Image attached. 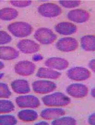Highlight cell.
<instances>
[{
	"label": "cell",
	"instance_id": "cell-1",
	"mask_svg": "<svg viewBox=\"0 0 95 125\" xmlns=\"http://www.w3.org/2000/svg\"><path fill=\"white\" fill-rule=\"evenodd\" d=\"M43 104L48 106H63L68 105L70 99L61 92H56L48 95L42 98Z\"/></svg>",
	"mask_w": 95,
	"mask_h": 125
},
{
	"label": "cell",
	"instance_id": "cell-2",
	"mask_svg": "<svg viewBox=\"0 0 95 125\" xmlns=\"http://www.w3.org/2000/svg\"><path fill=\"white\" fill-rule=\"evenodd\" d=\"M9 31L15 36L24 37L29 36L32 32L33 28L28 23L16 22L9 25Z\"/></svg>",
	"mask_w": 95,
	"mask_h": 125
},
{
	"label": "cell",
	"instance_id": "cell-3",
	"mask_svg": "<svg viewBox=\"0 0 95 125\" xmlns=\"http://www.w3.org/2000/svg\"><path fill=\"white\" fill-rule=\"evenodd\" d=\"M35 38L43 45L49 44L56 40L57 36L50 29L41 28L38 29L34 35Z\"/></svg>",
	"mask_w": 95,
	"mask_h": 125
},
{
	"label": "cell",
	"instance_id": "cell-4",
	"mask_svg": "<svg viewBox=\"0 0 95 125\" xmlns=\"http://www.w3.org/2000/svg\"><path fill=\"white\" fill-rule=\"evenodd\" d=\"M38 12L43 17L53 18L59 15L62 13V9L57 5L51 3H47L40 5L38 8Z\"/></svg>",
	"mask_w": 95,
	"mask_h": 125
},
{
	"label": "cell",
	"instance_id": "cell-5",
	"mask_svg": "<svg viewBox=\"0 0 95 125\" xmlns=\"http://www.w3.org/2000/svg\"><path fill=\"white\" fill-rule=\"evenodd\" d=\"M78 41L72 37L62 38L57 41L56 47L57 49L64 52H68L75 51L78 48Z\"/></svg>",
	"mask_w": 95,
	"mask_h": 125
},
{
	"label": "cell",
	"instance_id": "cell-6",
	"mask_svg": "<svg viewBox=\"0 0 95 125\" xmlns=\"http://www.w3.org/2000/svg\"><path fill=\"white\" fill-rule=\"evenodd\" d=\"M18 106L21 108H35L39 107L40 102L37 97L33 95L21 96L16 99Z\"/></svg>",
	"mask_w": 95,
	"mask_h": 125
},
{
	"label": "cell",
	"instance_id": "cell-7",
	"mask_svg": "<svg viewBox=\"0 0 95 125\" xmlns=\"http://www.w3.org/2000/svg\"><path fill=\"white\" fill-rule=\"evenodd\" d=\"M68 77L72 80L83 81L88 79L91 76V73L89 70L81 67H76L68 70Z\"/></svg>",
	"mask_w": 95,
	"mask_h": 125
},
{
	"label": "cell",
	"instance_id": "cell-8",
	"mask_svg": "<svg viewBox=\"0 0 95 125\" xmlns=\"http://www.w3.org/2000/svg\"><path fill=\"white\" fill-rule=\"evenodd\" d=\"M33 90L36 93L46 94L53 91L56 88L55 83L50 81L40 80L36 81L32 83Z\"/></svg>",
	"mask_w": 95,
	"mask_h": 125
},
{
	"label": "cell",
	"instance_id": "cell-9",
	"mask_svg": "<svg viewBox=\"0 0 95 125\" xmlns=\"http://www.w3.org/2000/svg\"><path fill=\"white\" fill-rule=\"evenodd\" d=\"M36 65L32 62L22 61L18 62L15 66V72L23 76H30L34 72Z\"/></svg>",
	"mask_w": 95,
	"mask_h": 125
},
{
	"label": "cell",
	"instance_id": "cell-10",
	"mask_svg": "<svg viewBox=\"0 0 95 125\" xmlns=\"http://www.w3.org/2000/svg\"><path fill=\"white\" fill-rule=\"evenodd\" d=\"M68 95L75 98H82L87 95L88 89L87 86L80 83H74L66 88Z\"/></svg>",
	"mask_w": 95,
	"mask_h": 125
},
{
	"label": "cell",
	"instance_id": "cell-11",
	"mask_svg": "<svg viewBox=\"0 0 95 125\" xmlns=\"http://www.w3.org/2000/svg\"><path fill=\"white\" fill-rule=\"evenodd\" d=\"M18 48L25 54H32L39 51L40 46L36 42L29 39H23L18 43Z\"/></svg>",
	"mask_w": 95,
	"mask_h": 125
},
{
	"label": "cell",
	"instance_id": "cell-12",
	"mask_svg": "<svg viewBox=\"0 0 95 125\" xmlns=\"http://www.w3.org/2000/svg\"><path fill=\"white\" fill-rule=\"evenodd\" d=\"M68 18L70 20L77 23H83L89 19L90 14L86 10L76 9L69 11L67 14Z\"/></svg>",
	"mask_w": 95,
	"mask_h": 125
},
{
	"label": "cell",
	"instance_id": "cell-13",
	"mask_svg": "<svg viewBox=\"0 0 95 125\" xmlns=\"http://www.w3.org/2000/svg\"><path fill=\"white\" fill-rule=\"evenodd\" d=\"M46 66L59 70H65L68 67L69 62L67 60L59 57L51 58L45 62Z\"/></svg>",
	"mask_w": 95,
	"mask_h": 125
},
{
	"label": "cell",
	"instance_id": "cell-14",
	"mask_svg": "<svg viewBox=\"0 0 95 125\" xmlns=\"http://www.w3.org/2000/svg\"><path fill=\"white\" fill-rule=\"evenodd\" d=\"M56 31L59 34L63 35H69L75 33L77 27L74 24L64 22L57 24L55 28Z\"/></svg>",
	"mask_w": 95,
	"mask_h": 125
},
{
	"label": "cell",
	"instance_id": "cell-15",
	"mask_svg": "<svg viewBox=\"0 0 95 125\" xmlns=\"http://www.w3.org/2000/svg\"><path fill=\"white\" fill-rule=\"evenodd\" d=\"M11 87L13 91L18 94H26L30 92L29 85L28 81L18 79L11 83Z\"/></svg>",
	"mask_w": 95,
	"mask_h": 125
},
{
	"label": "cell",
	"instance_id": "cell-16",
	"mask_svg": "<svg viewBox=\"0 0 95 125\" xmlns=\"http://www.w3.org/2000/svg\"><path fill=\"white\" fill-rule=\"evenodd\" d=\"M19 55V52L12 47H0V59L4 60H13L18 57Z\"/></svg>",
	"mask_w": 95,
	"mask_h": 125
},
{
	"label": "cell",
	"instance_id": "cell-17",
	"mask_svg": "<svg viewBox=\"0 0 95 125\" xmlns=\"http://www.w3.org/2000/svg\"><path fill=\"white\" fill-rule=\"evenodd\" d=\"M65 113V111L62 109L48 108L42 111L40 116L44 119L51 120L64 115Z\"/></svg>",
	"mask_w": 95,
	"mask_h": 125
},
{
	"label": "cell",
	"instance_id": "cell-18",
	"mask_svg": "<svg viewBox=\"0 0 95 125\" xmlns=\"http://www.w3.org/2000/svg\"><path fill=\"white\" fill-rule=\"evenodd\" d=\"M61 73L50 69L42 67L39 69L37 73V77L41 78H46L56 79L61 76Z\"/></svg>",
	"mask_w": 95,
	"mask_h": 125
},
{
	"label": "cell",
	"instance_id": "cell-19",
	"mask_svg": "<svg viewBox=\"0 0 95 125\" xmlns=\"http://www.w3.org/2000/svg\"><path fill=\"white\" fill-rule=\"evenodd\" d=\"M95 39L94 35H86L81 37V43L82 48L86 51H94Z\"/></svg>",
	"mask_w": 95,
	"mask_h": 125
},
{
	"label": "cell",
	"instance_id": "cell-20",
	"mask_svg": "<svg viewBox=\"0 0 95 125\" xmlns=\"http://www.w3.org/2000/svg\"><path fill=\"white\" fill-rule=\"evenodd\" d=\"M18 116L19 119L25 122L35 121L38 117V113L35 111L26 109L19 112Z\"/></svg>",
	"mask_w": 95,
	"mask_h": 125
},
{
	"label": "cell",
	"instance_id": "cell-21",
	"mask_svg": "<svg viewBox=\"0 0 95 125\" xmlns=\"http://www.w3.org/2000/svg\"><path fill=\"white\" fill-rule=\"evenodd\" d=\"M18 15L17 11L13 8H4L0 10V19L2 20H12L16 18Z\"/></svg>",
	"mask_w": 95,
	"mask_h": 125
},
{
	"label": "cell",
	"instance_id": "cell-22",
	"mask_svg": "<svg viewBox=\"0 0 95 125\" xmlns=\"http://www.w3.org/2000/svg\"><path fill=\"white\" fill-rule=\"evenodd\" d=\"M15 106L11 101L8 100H0V114L7 113L13 111Z\"/></svg>",
	"mask_w": 95,
	"mask_h": 125
},
{
	"label": "cell",
	"instance_id": "cell-23",
	"mask_svg": "<svg viewBox=\"0 0 95 125\" xmlns=\"http://www.w3.org/2000/svg\"><path fill=\"white\" fill-rule=\"evenodd\" d=\"M76 121L74 118L70 117H66L56 119L52 122L53 125H76Z\"/></svg>",
	"mask_w": 95,
	"mask_h": 125
},
{
	"label": "cell",
	"instance_id": "cell-24",
	"mask_svg": "<svg viewBox=\"0 0 95 125\" xmlns=\"http://www.w3.org/2000/svg\"><path fill=\"white\" fill-rule=\"evenodd\" d=\"M17 123V120L13 115H0V125H15Z\"/></svg>",
	"mask_w": 95,
	"mask_h": 125
},
{
	"label": "cell",
	"instance_id": "cell-25",
	"mask_svg": "<svg viewBox=\"0 0 95 125\" xmlns=\"http://www.w3.org/2000/svg\"><path fill=\"white\" fill-rule=\"evenodd\" d=\"M11 95L8 85L6 83H0V98H9Z\"/></svg>",
	"mask_w": 95,
	"mask_h": 125
},
{
	"label": "cell",
	"instance_id": "cell-26",
	"mask_svg": "<svg viewBox=\"0 0 95 125\" xmlns=\"http://www.w3.org/2000/svg\"><path fill=\"white\" fill-rule=\"evenodd\" d=\"M81 1L79 0H61V4L64 7L67 8H72L77 7L80 5Z\"/></svg>",
	"mask_w": 95,
	"mask_h": 125
},
{
	"label": "cell",
	"instance_id": "cell-27",
	"mask_svg": "<svg viewBox=\"0 0 95 125\" xmlns=\"http://www.w3.org/2000/svg\"><path fill=\"white\" fill-rule=\"evenodd\" d=\"M11 37L5 31H0V45L5 44L11 41Z\"/></svg>",
	"mask_w": 95,
	"mask_h": 125
},
{
	"label": "cell",
	"instance_id": "cell-28",
	"mask_svg": "<svg viewBox=\"0 0 95 125\" xmlns=\"http://www.w3.org/2000/svg\"><path fill=\"white\" fill-rule=\"evenodd\" d=\"M11 4L16 7H24L31 4L30 0H12L10 1Z\"/></svg>",
	"mask_w": 95,
	"mask_h": 125
},
{
	"label": "cell",
	"instance_id": "cell-29",
	"mask_svg": "<svg viewBox=\"0 0 95 125\" xmlns=\"http://www.w3.org/2000/svg\"><path fill=\"white\" fill-rule=\"evenodd\" d=\"M88 122L91 125H95V113L90 115L88 119Z\"/></svg>",
	"mask_w": 95,
	"mask_h": 125
},
{
	"label": "cell",
	"instance_id": "cell-30",
	"mask_svg": "<svg viewBox=\"0 0 95 125\" xmlns=\"http://www.w3.org/2000/svg\"><path fill=\"white\" fill-rule=\"evenodd\" d=\"M43 59V57L41 55L39 54H36L32 58V60L34 62H37V61H40Z\"/></svg>",
	"mask_w": 95,
	"mask_h": 125
},
{
	"label": "cell",
	"instance_id": "cell-31",
	"mask_svg": "<svg viewBox=\"0 0 95 125\" xmlns=\"http://www.w3.org/2000/svg\"><path fill=\"white\" fill-rule=\"evenodd\" d=\"M89 66L94 72H95V60L93 59L89 63Z\"/></svg>",
	"mask_w": 95,
	"mask_h": 125
},
{
	"label": "cell",
	"instance_id": "cell-32",
	"mask_svg": "<svg viewBox=\"0 0 95 125\" xmlns=\"http://www.w3.org/2000/svg\"><path fill=\"white\" fill-rule=\"evenodd\" d=\"M36 125H48V124L46 122H41L39 123L36 124Z\"/></svg>",
	"mask_w": 95,
	"mask_h": 125
},
{
	"label": "cell",
	"instance_id": "cell-33",
	"mask_svg": "<svg viewBox=\"0 0 95 125\" xmlns=\"http://www.w3.org/2000/svg\"><path fill=\"white\" fill-rule=\"evenodd\" d=\"M4 67V64L2 62L0 61V70H2Z\"/></svg>",
	"mask_w": 95,
	"mask_h": 125
},
{
	"label": "cell",
	"instance_id": "cell-34",
	"mask_svg": "<svg viewBox=\"0 0 95 125\" xmlns=\"http://www.w3.org/2000/svg\"><path fill=\"white\" fill-rule=\"evenodd\" d=\"M91 95L93 96L94 97V96H95V89H93V90L92 91Z\"/></svg>",
	"mask_w": 95,
	"mask_h": 125
},
{
	"label": "cell",
	"instance_id": "cell-35",
	"mask_svg": "<svg viewBox=\"0 0 95 125\" xmlns=\"http://www.w3.org/2000/svg\"><path fill=\"white\" fill-rule=\"evenodd\" d=\"M4 75V74H3V73H0V79H1L2 78H3Z\"/></svg>",
	"mask_w": 95,
	"mask_h": 125
}]
</instances>
